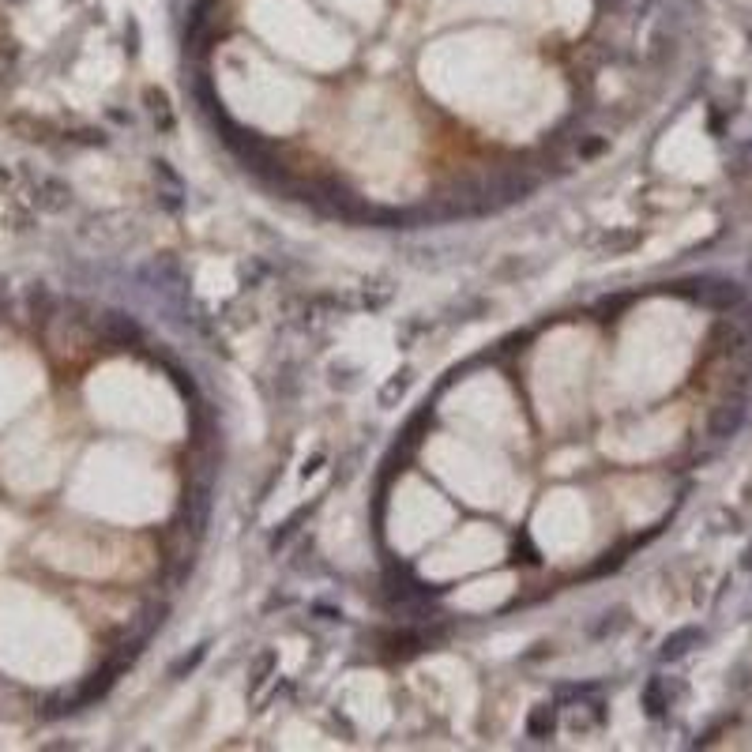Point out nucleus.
<instances>
[{"instance_id": "nucleus-7", "label": "nucleus", "mask_w": 752, "mask_h": 752, "mask_svg": "<svg viewBox=\"0 0 752 752\" xmlns=\"http://www.w3.org/2000/svg\"><path fill=\"white\" fill-rule=\"evenodd\" d=\"M27 308H30V317H34V320L46 324V320L53 317V293H49L42 283H34V286H30V293H27Z\"/></svg>"}, {"instance_id": "nucleus-1", "label": "nucleus", "mask_w": 752, "mask_h": 752, "mask_svg": "<svg viewBox=\"0 0 752 752\" xmlns=\"http://www.w3.org/2000/svg\"><path fill=\"white\" fill-rule=\"evenodd\" d=\"M745 418H748V399H726V402H719L714 407V414H711V421H707V433L714 436V440H730L733 433H738L741 426H745Z\"/></svg>"}, {"instance_id": "nucleus-5", "label": "nucleus", "mask_w": 752, "mask_h": 752, "mask_svg": "<svg viewBox=\"0 0 752 752\" xmlns=\"http://www.w3.org/2000/svg\"><path fill=\"white\" fill-rule=\"evenodd\" d=\"M692 644H704V632L700 629H681V632L670 636L663 644V658H666V663H677V658H685L692 651Z\"/></svg>"}, {"instance_id": "nucleus-6", "label": "nucleus", "mask_w": 752, "mask_h": 752, "mask_svg": "<svg viewBox=\"0 0 752 752\" xmlns=\"http://www.w3.org/2000/svg\"><path fill=\"white\" fill-rule=\"evenodd\" d=\"M557 730V711H553V704H538L535 711H530V719H527V733L530 738H549V733Z\"/></svg>"}, {"instance_id": "nucleus-8", "label": "nucleus", "mask_w": 752, "mask_h": 752, "mask_svg": "<svg viewBox=\"0 0 752 752\" xmlns=\"http://www.w3.org/2000/svg\"><path fill=\"white\" fill-rule=\"evenodd\" d=\"M644 704H647V714H663L670 707V689L663 685V677H651V685L644 689Z\"/></svg>"}, {"instance_id": "nucleus-2", "label": "nucleus", "mask_w": 752, "mask_h": 752, "mask_svg": "<svg viewBox=\"0 0 752 752\" xmlns=\"http://www.w3.org/2000/svg\"><path fill=\"white\" fill-rule=\"evenodd\" d=\"M34 204H38L42 211H64L72 204V189L57 177H42L38 189H34Z\"/></svg>"}, {"instance_id": "nucleus-3", "label": "nucleus", "mask_w": 752, "mask_h": 752, "mask_svg": "<svg viewBox=\"0 0 752 752\" xmlns=\"http://www.w3.org/2000/svg\"><path fill=\"white\" fill-rule=\"evenodd\" d=\"M102 335H106L109 342H121V346H132V342L143 339L139 324H136L132 317H124V313H106V317H102Z\"/></svg>"}, {"instance_id": "nucleus-4", "label": "nucleus", "mask_w": 752, "mask_h": 752, "mask_svg": "<svg viewBox=\"0 0 752 752\" xmlns=\"http://www.w3.org/2000/svg\"><path fill=\"white\" fill-rule=\"evenodd\" d=\"M696 286L700 290H692V298L711 308H730L741 301V286H733V283H696Z\"/></svg>"}, {"instance_id": "nucleus-9", "label": "nucleus", "mask_w": 752, "mask_h": 752, "mask_svg": "<svg viewBox=\"0 0 752 752\" xmlns=\"http://www.w3.org/2000/svg\"><path fill=\"white\" fill-rule=\"evenodd\" d=\"M204 655H207V647H196V655H192V658H181V663L173 666V677H181L185 670H192V666H196V663H199V658H204Z\"/></svg>"}]
</instances>
